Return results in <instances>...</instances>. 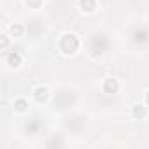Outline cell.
I'll list each match as a JSON object with an SVG mask.
<instances>
[{"instance_id":"5b68a950","label":"cell","mask_w":149,"mask_h":149,"mask_svg":"<svg viewBox=\"0 0 149 149\" xmlns=\"http://www.w3.org/2000/svg\"><path fill=\"white\" fill-rule=\"evenodd\" d=\"M100 88H102V93H105V95H116L121 90V81L118 77H105L102 81Z\"/></svg>"},{"instance_id":"8992f818","label":"cell","mask_w":149,"mask_h":149,"mask_svg":"<svg viewBox=\"0 0 149 149\" xmlns=\"http://www.w3.org/2000/svg\"><path fill=\"white\" fill-rule=\"evenodd\" d=\"M32 98L40 105V104H46L49 98H51V90L47 88V86H44V84H39V86H35L33 90H32Z\"/></svg>"},{"instance_id":"7c38bea8","label":"cell","mask_w":149,"mask_h":149,"mask_svg":"<svg viewBox=\"0 0 149 149\" xmlns=\"http://www.w3.org/2000/svg\"><path fill=\"white\" fill-rule=\"evenodd\" d=\"M42 4H44V0H25V6H26L28 9H32V11L40 9Z\"/></svg>"},{"instance_id":"7a4b0ae2","label":"cell","mask_w":149,"mask_h":149,"mask_svg":"<svg viewBox=\"0 0 149 149\" xmlns=\"http://www.w3.org/2000/svg\"><path fill=\"white\" fill-rule=\"evenodd\" d=\"M107 47H109V39H107V35L95 32V33L90 37V53H91L93 56H102V54L107 51Z\"/></svg>"},{"instance_id":"30bf717a","label":"cell","mask_w":149,"mask_h":149,"mask_svg":"<svg viewBox=\"0 0 149 149\" xmlns=\"http://www.w3.org/2000/svg\"><path fill=\"white\" fill-rule=\"evenodd\" d=\"M30 111V102L25 98V97H18L14 100V112L18 114H26Z\"/></svg>"},{"instance_id":"3957f363","label":"cell","mask_w":149,"mask_h":149,"mask_svg":"<svg viewBox=\"0 0 149 149\" xmlns=\"http://www.w3.org/2000/svg\"><path fill=\"white\" fill-rule=\"evenodd\" d=\"M74 97H76V93H74V91H70V90H61V91H58V93L53 95V104H54V107L68 109Z\"/></svg>"},{"instance_id":"8fae6325","label":"cell","mask_w":149,"mask_h":149,"mask_svg":"<svg viewBox=\"0 0 149 149\" xmlns=\"http://www.w3.org/2000/svg\"><path fill=\"white\" fill-rule=\"evenodd\" d=\"M23 33H25V26L21 23H14L9 26V35L13 39H19V37H23Z\"/></svg>"},{"instance_id":"277c9868","label":"cell","mask_w":149,"mask_h":149,"mask_svg":"<svg viewBox=\"0 0 149 149\" xmlns=\"http://www.w3.org/2000/svg\"><path fill=\"white\" fill-rule=\"evenodd\" d=\"M25 58L19 51H14V49H9L7 53H4V63L9 67V68H19L23 65Z\"/></svg>"},{"instance_id":"ba28073f","label":"cell","mask_w":149,"mask_h":149,"mask_svg":"<svg viewBox=\"0 0 149 149\" xmlns=\"http://www.w3.org/2000/svg\"><path fill=\"white\" fill-rule=\"evenodd\" d=\"M132 40H133L135 44H139V46L149 42V30H147L146 26H137V28L132 32Z\"/></svg>"},{"instance_id":"9c48e42d","label":"cell","mask_w":149,"mask_h":149,"mask_svg":"<svg viewBox=\"0 0 149 149\" xmlns=\"http://www.w3.org/2000/svg\"><path fill=\"white\" fill-rule=\"evenodd\" d=\"M77 4L84 14H95L98 9V0H79Z\"/></svg>"},{"instance_id":"6da1fadb","label":"cell","mask_w":149,"mask_h":149,"mask_svg":"<svg viewBox=\"0 0 149 149\" xmlns=\"http://www.w3.org/2000/svg\"><path fill=\"white\" fill-rule=\"evenodd\" d=\"M83 46V40L76 35V33H63L60 39H58V51L65 56H72V54H76Z\"/></svg>"},{"instance_id":"4fadbf2b","label":"cell","mask_w":149,"mask_h":149,"mask_svg":"<svg viewBox=\"0 0 149 149\" xmlns=\"http://www.w3.org/2000/svg\"><path fill=\"white\" fill-rule=\"evenodd\" d=\"M9 46H11V35L9 33H2V51L7 53L9 51Z\"/></svg>"},{"instance_id":"52a82bcc","label":"cell","mask_w":149,"mask_h":149,"mask_svg":"<svg viewBox=\"0 0 149 149\" xmlns=\"http://www.w3.org/2000/svg\"><path fill=\"white\" fill-rule=\"evenodd\" d=\"M130 116L135 119V121H144L147 116H149V107L144 104V102H137L130 107Z\"/></svg>"},{"instance_id":"5bb4252c","label":"cell","mask_w":149,"mask_h":149,"mask_svg":"<svg viewBox=\"0 0 149 149\" xmlns=\"http://www.w3.org/2000/svg\"><path fill=\"white\" fill-rule=\"evenodd\" d=\"M144 104H146V105L149 107V90H147V91L144 93Z\"/></svg>"}]
</instances>
